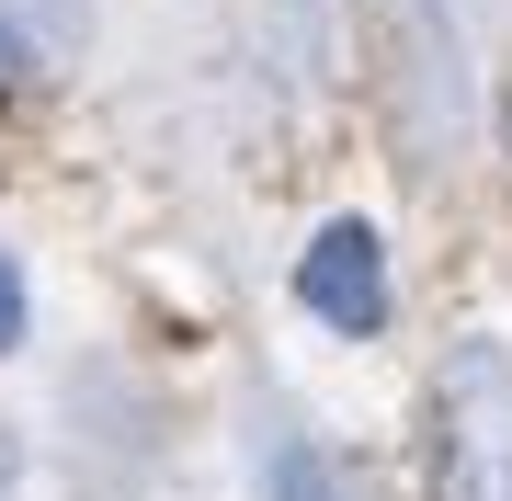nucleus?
<instances>
[{
	"label": "nucleus",
	"instance_id": "obj_5",
	"mask_svg": "<svg viewBox=\"0 0 512 501\" xmlns=\"http://www.w3.org/2000/svg\"><path fill=\"white\" fill-rule=\"evenodd\" d=\"M12 342H23V274L0 262V353H12Z\"/></svg>",
	"mask_w": 512,
	"mask_h": 501
},
{
	"label": "nucleus",
	"instance_id": "obj_3",
	"mask_svg": "<svg viewBox=\"0 0 512 501\" xmlns=\"http://www.w3.org/2000/svg\"><path fill=\"white\" fill-rule=\"evenodd\" d=\"M262 467H274V501H353V479L308 445V433H285V422L262 433Z\"/></svg>",
	"mask_w": 512,
	"mask_h": 501
},
{
	"label": "nucleus",
	"instance_id": "obj_2",
	"mask_svg": "<svg viewBox=\"0 0 512 501\" xmlns=\"http://www.w3.org/2000/svg\"><path fill=\"white\" fill-rule=\"evenodd\" d=\"M296 297H308L330 331H376V319H387V251H376V228L365 217L319 228L308 262H296Z\"/></svg>",
	"mask_w": 512,
	"mask_h": 501
},
{
	"label": "nucleus",
	"instance_id": "obj_1",
	"mask_svg": "<svg viewBox=\"0 0 512 501\" xmlns=\"http://www.w3.org/2000/svg\"><path fill=\"white\" fill-rule=\"evenodd\" d=\"M433 479L444 501H512V365L467 342L433 399Z\"/></svg>",
	"mask_w": 512,
	"mask_h": 501
},
{
	"label": "nucleus",
	"instance_id": "obj_4",
	"mask_svg": "<svg viewBox=\"0 0 512 501\" xmlns=\"http://www.w3.org/2000/svg\"><path fill=\"white\" fill-rule=\"evenodd\" d=\"M35 69H46V46H23L12 23H0V92H12V80H35Z\"/></svg>",
	"mask_w": 512,
	"mask_h": 501
},
{
	"label": "nucleus",
	"instance_id": "obj_6",
	"mask_svg": "<svg viewBox=\"0 0 512 501\" xmlns=\"http://www.w3.org/2000/svg\"><path fill=\"white\" fill-rule=\"evenodd\" d=\"M0 479H12V433H0Z\"/></svg>",
	"mask_w": 512,
	"mask_h": 501
}]
</instances>
